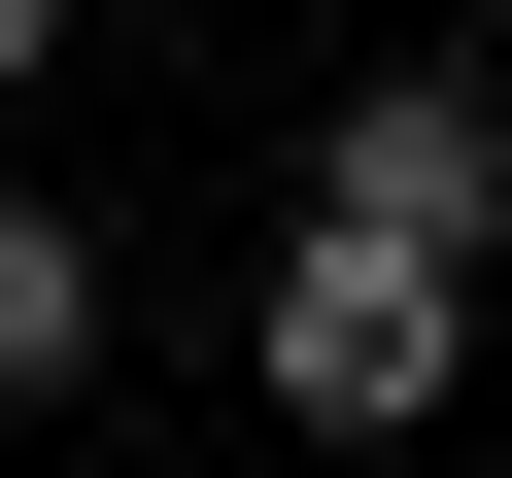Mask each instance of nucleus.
<instances>
[{"label":"nucleus","mask_w":512,"mask_h":478,"mask_svg":"<svg viewBox=\"0 0 512 478\" xmlns=\"http://www.w3.org/2000/svg\"><path fill=\"white\" fill-rule=\"evenodd\" d=\"M69 376H103V239L0 171V410H69Z\"/></svg>","instance_id":"nucleus-3"},{"label":"nucleus","mask_w":512,"mask_h":478,"mask_svg":"<svg viewBox=\"0 0 512 478\" xmlns=\"http://www.w3.org/2000/svg\"><path fill=\"white\" fill-rule=\"evenodd\" d=\"M308 205H376V239H444V274H512V69H376V103L308 137Z\"/></svg>","instance_id":"nucleus-2"},{"label":"nucleus","mask_w":512,"mask_h":478,"mask_svg":"<svg viewBox=\"0 0 512 478\" xmlns=\"http://www.w3.org/2000/svg\"><path fill=\"white\" fill-rule=\"evenodd\" d=\"M239 376H274L308 444H410V410L478 376V274H444V239H376V205H308V239H274V308H239Z\"/></svg>","instance_id":"nucleus-1"},{"label":"nucleus","mask_w":512,"mask_h":478,"mask_svg":"<svg viewBox=\"0 0 512 478\" xmlns=\"http://www.w3.org/2000/svg\"><path fill=\"white\" fill-rule=\"evenodd\" d=\"M35 69H69V0H0V103H35Z\"/></svg>","instance_id":"nucleus-4"}]
</instances>
